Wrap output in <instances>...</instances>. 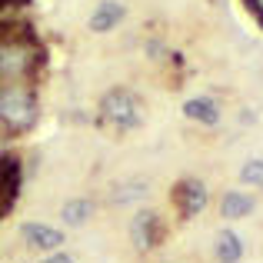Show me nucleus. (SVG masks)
I'll return each mask as SVG.
<instances>
[{
  "label": "nucleus",
  "mask_w": 263,
  "mask_h": 263,
  "mask_svg": "<svg viewBox=\"0 0 263 263\" xmlns=\"http://www.w3.org/2000/svg\"><path fill=\"white\" fill-rule=\"evenodd\" d=\"M183 114L190 117V120H197V123H206V127L220 123V107L210 100V97H193V100H186Z\"/></svg>",
  "instance_id": "nucleus-8"
},
{
  "label": "nucleus",
  "mask_w": 263,
  "mask_h": 263,
  "mask_svg": "<svg viewBox=\"0 0 263 263\" xmlns=\"http://www.w3.org/2000/svg\"><path fill=\"white\" fill-rule=\"evenodd\" d=\"M130 240H134L137 250H154L157 240H160V217L154 210H140L130 220Z\"/></svg>",
  "instance_id": "nucleus-5"
},
{
  "label": "nucleus",
  "mask_w": 263,
  "mask_h": 263,
  "mask_svg": "<svg viewBox=\"0 0 263 263\" xmlns=\"http://www.w3.org/2000/svg\"><path fill=\"white\" fill-rule=\"evenodd\" d=\"M143 193H147V183H127L120 186V193H114V203H127V200L143 197Z\"/></svg>",
  "instance_id": "nucleus-13"
},
{
  "label": "nucleus",
  "mask_w": 263,
  "mask_h": 263,
  "mask_svg": "<svg viewBox=\"0 0 263 263\" xmlns=\"http://www.w3.org/2000/svg\"><path fill=\"white\" fill-rule=\"evenodd\" d=\"M7 154V143H4V137H0V157H4Z\"/></svg>",
  "instance_id": "nucleus-17"
},
{
  "label": "nucleus",
  "mask_w": 263,
  "mask_h": 263,
  "mask_svg": "<svg viewBox=\"0 0 263 263\" xmlns=\"http://www.w3.org/2000/svg\"><path fill=\"white\" fill-rule=\"evenodd\" d=\"M30 7V0H0V10H24Z\"/></svg>",
  "instance_id": "nucleus-14"
},
{
  "label": "nucleus",
  "mask_w": 263,
  "mask_h": 263,
  "mask_svg": "<svg viewBox=\"0 0 263 263\" xmlns=\"http://www.w3.org/2000/svg\"><path fill=\"white\" fill-rule=\"evenodd\" d=\"M100 117H103V123H110V127H117V130H134V127H140V120H143V103H140L137 93L117 87V90H110V93H103Z\"/></svg>",
  "instance_id": "nucleus-3"
},
{
  "label": "nucleus",
  "mask_w": 263,
  "mask_h": 263,
  "mask_svg": "<svg viewBox=\"0 0 263 263\" xmlns=\"http://www.w3.org/2000/svg\"><path fill=\"white\" fill-rule=\"evenodd\" d=\"M247 7H250L257 17H263V0H247Z\"/></svg>",
  "instance_id": "nucleus-16"
},
{
  "label": "nucleus",
  "mask_w": 263,
  "mask_h": 263,
  "mask_svg": "<svg viewBox=\"0 0 263 263\" xmlns=\"http://www.w3.org/2000/svg\"><path fill=\"white\" fill-rule=\"evenodd\" d=\"M257 20H260V27H263V17H257Z\"/></svg>",
  "instance_id": "nucleus-18"
},
{
  "label": "nucleus",
  "mask_w": 263,
  "mask_h": 263,
  "mask_svg": "<svg viewBox=\"0 0 263 263\" xmlns=\"http://www.w3.org/2000/svg\"><path fill=\"white\" fill-rule=\"evenodd\" d=\"M123 17H127V7H123L120 0H103V4H97V10L90 13V30L93 33H110Z\"/></svg>",
  "instance_id": "nucleus-7"
},
{
  "label": "nucleus",
  "mask_w": 263,
  "mask_h": 263,
  "mask_svg": "<svg viewBox=\"0 0 263 263\" xmlns=\"http://www.w3.org/2000/svg\"><path fill=\"white\" fill-rule=\"evenodd\" d=\"M90 213H93V203H90V200H70V203H64L60 217H64L67 227H84L90 220Z\"/></svg>",
  "instance_id": "nucleus-11"
},
{
  "label": "nucleus",
  "mask_w": 263,
  "mask_h": 263,
  "mask_svg": "<svg viewBox=\"0 0 263 263\" xmlns=\"http://www.w3.org/2000/svg\"><path fill=\"white\" fill-rule=\"evenodd\" d=\"M206 200H210V193H206V186L200 180H180L177 190H174V203L183 217H197L206 206Z\"/></svg>",
  "instance_id": "nucleus-4"
},
{
  "label": "nucleus",
  "mask_w": 263,
  "mask_h": 263,
  "mask_svg": "<svg viewBox=\"0 0 263 263\" xmlns=\"http://www.w3.org/2000/svg\"><path fill=\"white\" fill-rule=\"evenodd\" d=\"M243 257V243H240V237L233 230H223L217 237V260L220 263H240Z\"/></svg>",
  "instance_id": "nucleus-10"
},
{
  "label": "nucleus",
  "mask_w": 263,
  "mask_h": 263,
  "mask_svg": "<svg viewBox=\"0 0 263 263\" xmlns=\"http://www.w3.org/2000/svg\"><path fill=\"white\" fill-rule=\"evenodd\" d=\"M250 210H253V200H250V197H243L240 190L223 193V200H220V217H227V220L250 217Z\"/></svg>",
  "instance_id": "nucleus-9"
},
{
  "label": "nucleus",
  "mask_w": 263,
  "mask_h": 263,
  "mask_svg": "<svg viewBox=\"0 0 263 263\" xmlns=\"http://www.w3.org/2000/svg\"><path fill=\"white\" fill-rule=\"evenodd\" d=\"M44 263H73V257H67V253H53V257H47Z\"/></svg>",
  "instance_id": "nucleus-15"
},
{
  "label": "nucleus",
  "mask_w": 263,
  "mask_h": 263,
  "mask_svg": "<svg viewBox=\"0 0 263 263\" xmlns=\"http://www.w3.org/2000/svg\"><path fill=\"white\" fill-rule=\"evenodd\" d=\"M40 117L37 90L30 84H0V130L7 137L27 134Z\"/></svg>",
  "instance_id": "nucleus-2"
},
{
  "label": "nucleus",
  "mask_w": 263,
  "mask_h": 263,
  "mask_svg": "<svg viewBox=\"0 0 263 263\" xmlns=\"http://www.w3.org/2000/svg\"><path fill=\"white\" fill-rule=\"evenodd\" d=\"M240 180L250 186H263V160H250L243 163V170H240Z\"/></svg>",
  "instance_id": "nucleus-12"
},
{
  "label": "nucleus",
  "mask_w": 263,
  "mask_h": 263,
  "mask_svg": "<svg viewBox=\"0 0 263 263\" xmlns=\"http://www.w3.org/2000/svg\"><path fill=\"white\" fill-rule=\"evenodd\" d=\"M20 237H24V243L33 247V250H57V247L64 243V233L47 227V223H24L20 227Z\"/></svg>",
  "instance_id": "nucleus-6"
},
{
  "label": "nucleus",
  "mask_w": 263,
  "mask_h": 263,
  "mask_svg": "<svg viewBox=\"0 0 263 263\" xmlns=\"http://www.w3.org/2000/svg\"><path fill=\"white\" fill-rule=\"evenodd\" d=\"M37 67H44V47L33 30L0 40V84H27Z\"/></svg>",
  "instance_id": "nucleus-1"
}]
</instances>
